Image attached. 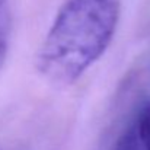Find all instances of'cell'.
<instances>
[{
  "mask_svg": "<svg viewBox=\"0 0 150 150\" xmlns=\"http://www.w3.org/2000/svg\"><path fill=\"white\" fill-rule=\"evenodd\" d=\"M121 0H64L37 55V69L51 83L71 85L109 48Z\"/></svg>",
  "mask_w": 150,
  "mask_h": 150,
  "instance_id": "cell-1",
  "label": "cell"
},
{
  "mask_svg": "<svg viewBox=\"0 0 150 150\" xmlns=\"http://www.w3.org/2000/svg\"><path fill=\"white\" fill-rule=\"evenodd\" d=\"M12 29V15H10V0H0V69L4 64Z\"/></svg>",
  "mask_w": 150,
  "mask_h": 150,
  "instance_id": "cell-2",
  "label": "cell"
},
{
  "mask_svg": "<svg viewBox=\"0 0 150 150\" xmlns=\"http://www.w3.org/2000/svg\"><path fill=\"white\" fill-rule=\"evenodd\" d=\"M109 150H146L136 122H131L127 128L122 130V133L117 137Z\"/></svg>",
  "mask_w": 150,
  "mask_h": 150,
  "instance_id": "cell-3",
  "label": "cell"
},
{
  "mask_svg": "<svg viewBox=\"0 0 150 150\" xmlns=\"http://www.w3.org/2000/svg\"><path fill=\"white\" fill-rule=\"evenodd\" d=\"M134 122L137 125V130H139V134H140L144 149L150 150V100L142 108V111L137 115Z\"/></svg>",
  "mask_w": 150,
  "mask_h": 150,
  "instance_id": "cell-4",
  "label": "cell"
}]
</instances>
